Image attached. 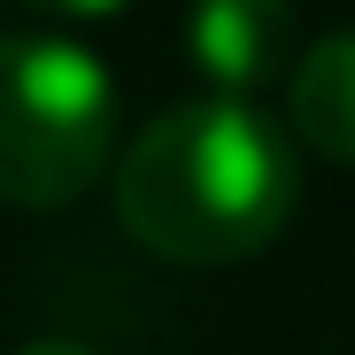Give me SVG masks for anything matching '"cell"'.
I'll return each mask as SVG.
<instances>
[{
  "instance_id": "7a4b0ae2",
  "label": "cell",
  "mask_w": 355,
  "mask_h": 355,
  "mask_svg": "<svg viewBox=\"0 0 355 355\" xmlns=\"http://www.w3.org/2000/svg\"><path fill=\"white\" fill-rule=\"evenodd\" d=\"M116 147V78L93 46L62 31L0 39V201L70 209L101 186Z\"/></svg>"
},
{
  "instance_id": "6da1fadb",
  "label": "cell",
  "mask_w": 355,
  "mask_h": 355,
  "mask_svg": "<svg viewBox=\"0 0 355 355\" xmlns=\"http://www.w3.org/2000/svg\"><path fill=\"white\" fill-rule=\"evenodd\" d=\"M302 209L293 132L255 101L201 93L116 155V224L162 263L224 270L263 255Z\"/></svg>"
},
{
  "instance_id": "5b68a950",
  "label": "cell",
  "mask_w": 355,
  "mask_h": 355,
  "mask_svg": "<svg viewBox=\"0 0 355 355\" xmlns=\"http://www.w3.org/2000/svg\"><path fill=\"white\" fill-rule=\"evenodd\" d=\"M39 16H70V24H93V16H116L124 0H31Z\"/></svg>"
},
{
  "instance_id": "277c9868",
  "label": "cell",
  "mask_w": 355,
  "mask_h": 355,
  "mask_svg": "<svg viewBox=\"0 0 355 355\" xmlns=\"http://www.w3.org/2000/svg\"><path fill=\"white\" fill-rule=\"evenodd\" d=\"M286 132L324 162H355V31L302 46L286 78Z\"/></svg>"
},
{
  "instance_id": "3957f363",
  "label": "cell",
  "mask_w": 355,
  "mask_h": 355,
  "mask_svg": "<svg viewBox=\"0 0 355 355\" xmlns=\"http://www.w3.org/2000/svg\"><path fill=\"white\" fill-rule=\"evenodd\" d=\"M186 46L216 93L248 101L278 78H293V46H302V8L293 0H193Z\"/></svg>"
},
{
  "instance_id": "8992f818",
  "label": "cell",
  "mask_w": 355,
  "mask_h": 355,
  "mask_svg": "<svg viewBox=\"0 0 355 355\" xmlns=\"http://www.w3.org/2000/svg\"><path fill=\"white\" fill-rule=\"evenodd\" d=\"M16 355H101V347H85V340H31V347H16Z\"/></svg>"
}]
</instances>
